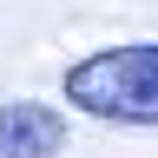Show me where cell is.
Wrapping results in <instances>:
<instances>
[{
  "label": "cell",
  "mask_w": 158,
  "mask_h": 158,
  "mask_svg": "<svg viewBox=\"0 0 158 158\" xmlns=\"http://www.w3.org/2000/svg\"><path fill=\"white\" fill-rule=\"evenodd\" d=\"M73 112L99 118V125H158V40H132V46H99L79 53L59 73Z\"/></svg>",
  "instance_id": "obj_1"
},
{
  "label": "cell",
  "mask_w": 158,
  "mask_h": 158,
  "mask_svg": "<svg viewBox=\"0 0 158 158\" xmlns=\"http://www.w3.org/2000/svg\"><path fill=\"white\" fill-rule=\"evenodd\" d=\"M73 118L46 99H7L0 106V158H59Z\"/></svg>",
  "instance_id": "obj_2"
}]
</instances>
